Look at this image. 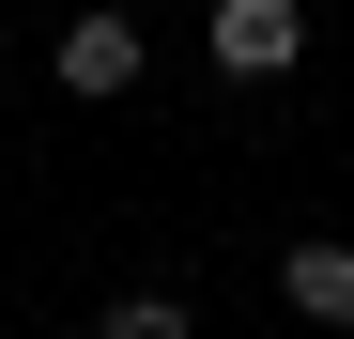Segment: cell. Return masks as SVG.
<instances>
[{
    "label": "cell",
    "instance_id": "cell-5",
    "mask_svg": "<svg viewBox=\"0 0 354 339\" xmlns=\"http://www.w3.org/2000/svg\"><path fill=\"white\" fill-rule=\"evenodd\" d=\"M0 77H16V16H0Z\"/></svg>",
    "mask_w": 354,
    "mask_h": 339
},
{
    "label": "cell",
    "instance_id": "cell-6",
    "mask_svg": "<svg viewBox=\"0 0 354 339\" xmlns=\"http://www.w3.org/2000/svg\"><path fill=\"white\" fill-rule=\"evenodd\" d=\"M62 339H93V324H62Z\"/></svg>",
    "mask_w": 354,
    "mask_h": 339
},
{
    "label": "cell",
    "instance_id": "cell-4",
    "mask_svg": "<svg viewBox=\"0 0 354 339\" xmlns=\"http://www.w3.org/2000/svg\"><path fill=\"white\" fill-rule=\"evenodd\" d=\"M93 339H185V293H154V277H139V293L93 309Z\"/></svg>",
    "mask_w": 354,
    "mask_h": 339
},
{
    "label": "cell",
    "instance_id": "cell-2",
    "mask_svg": "<svg viewBox=\"0 0 354 339\" xmlns=\"http://www.w3.org/2000/svg\"><path fill=\"white\" fill-rule=\"evenodd\" d=\"M154 62H139V16H124V0H93V16H62V93L77 108H124Z\"/></svg>",
    "mask_w": 354,
    "mask_h": 339
},
{
    "label": "cell",
    "instance_id": "cell-1",
    "mask_svg": "<svg viewBox=\"0 0 354 339\" xmlns=\"http://www.w3.org/2000/svg\"><path fill=\"white\" fill-rule=\"evenodd\" d=\"M201 62L216 77H292L308 62V0H201Z\"/></svg>",
    "mask_w": 354,
    "mask_h": 339
},
{
    "label": "cell",
    "instance_id": "cell-3",
    "mask_svg": "<svg viewBox=\"0 0 354 339\" xmlns=\"http://www.w3.org/2000/svg\"><path fill=\"white\" fill-rule=\"evenodd\" d=\"M277 309H292V324H354V247H339V232L277 247Z\"/></svg>",
    "mask_w": 354,
    "mask_h": 339
}]
</instances>
